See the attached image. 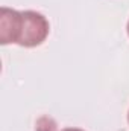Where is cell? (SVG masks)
<instances>
[{
    "mask_svg": "<svg viewBox=\"0 0 129 131\" xmlns=\"http://www.w3.org/2000/svg\"><path fill=\"white\" fill-rule=\"evenodd\" d=\"M50 32L47 18L36 11H17L6 6L0 9V43H15L21 47H35L46 41Z\"/></svg>",
    "mask_w": 129,
    "mask_h": 131,
    "instance_id": "6da1fadb",
    "label": "cell"
},
{
    "mask_svg": "<svg viewBox=\"0 0 129 131\" xmlns=\"http://www.w3.org/2000/svg\"><path fill=\"white\" fill-rule=\"evenodd\" d=\"M61 131H85V130H82V128H74V127H71V128H64V130H61Z\"/></svg>",
    "mask_w": 129,
    "mask_h": 131,
    "instance_id": "7a4b0ae2",
    "label": "cell"
},
{
    "mask_svg": "<svg viewBox=\"0 0 129 131\" xmlns=\"http://www.w3.org/2000/svg\"><path fill=\"white\" fill-rule=\"evenodd\" d=\"M128 35H129V21H128Z\"/></svg>",
    "mask_w": 129,
    "mask_h": 131,
    "instance_id": "3957f363",
    "label": "cell"
},
{
    "mask_svg": "<svg viewBox=\"0 0 129 131\" xmlns=\"http://www.w3.org/2000/svg\"><path fill=\"white\" fill-rule=\"evenodd\" d=\"M128 122H129V113H128Z\"/></svg>",
    "mask_w": 129,
    "mask_h": 131,
    "instance_id": "277c9868",
    "label": "cell"
}]
</instances>
